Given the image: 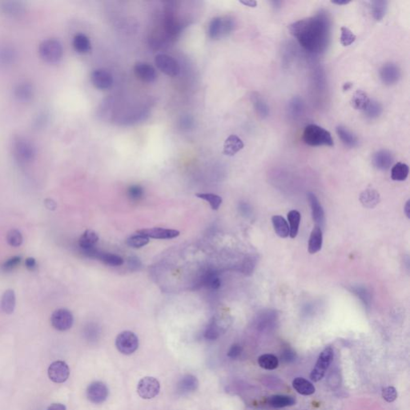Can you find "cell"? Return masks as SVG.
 Returning <instances> with one entry per match:
<instances>
[{
	"mask_svg": "<svg viewBox=\"0 0 410 410\" xmlns=\"http://www.w3.org/2000/svg\"><path fill=\"white\" fill-rule=\"evenodd\" d=\"M288 28L300 46L309 52H324L329 44L331 21L328 13L324 10L313 16L295 22Z\"/></svg>",
	"mask_w": 410,
	"mask_h": 410,
	"instance_id": "obj_1",
	"label": "cell"
},
{
	"mask_svg": "<svg viewBox=\"0 0 410 410\" xmlns=\"http://www.w3.org/2000/svg\"><path fill=\"white\" fill-rule=\"evenodd\" d=\"M13 157L19 164L32 163L37 154L36 144L25 135H16L11 140Z\"/></svg>",
	"mask_w": 410,
	"mask_h": 410,
	"instance_id": "obj_2",
	"label": "cell"
},
{
	"mask_svg": "<svg viewBox=\"0 0 410 410\" xmlns=\"http://www.w3.org/2000/svg\"><path fill=\"white\" fill-rule=\"evenodd\" d=\"M302 139L309 146L332 147L334 145L331 133L319 125H307L303 131Z\"/></svg>",
	"mask_w": 410,
	"mask_h": 410,
	"instance_id": "obj_3",
	"label": "cell"
},
{
	"mask_svg": "<svg viewBox=\"0 0 410 410\" xmlns=\"http://www.w3.org/2000/svg\"><path fill=\"white\" fill-rule=\"evenodd\" d=\"M39 54L45 62L48 64H55L62 59L64 55L63 45L56 39H47L40 44Z\"/></svg>",
	"mask_w": 410,
	"mask_h": 410,
	"instance_id": "obj_4",
	"label": "cell"
},
{
	"mask_svg": "<svg viewBox=\"0 0 410 410\" xmlns=\"http://www.w3.org/2000/svg\"><path fill=\"white\" fill-rule=\"evenodd\" d=\"M334 353L331 347H328L320 354L317 363L311 372L310 378L314 382H317L323 378L326 371L333 360Z\"/></svg>",
	"mask_w": 410,
	"mask_h": 410,
	"instance_id": "obj_5",
	"label": "cell"
},
{
	"mask_svg": "<svg viewBox=\"0 0 410 410\" xmlns=\"http://www.w3.org/2000/svg\"><path fill=\"white\" fill-rule=\"evenodd\" d=\"M116 346L120 353L130 355L139 348V338L131 331H123L117 336Z\"/></svg>",
	"mask_w": 410,
	"mask_h": 410,
	"instance_id": "obj_6",
	"label": "cell"
},
{
	"mask_svg": "<svg viewBox=\"0 0 410 410\" xmlns=\"http://www.w3.org/2000/svg\"><path fill=\"white\" fill-rule=\"evenodd\" d=\"M28 6L18 0H4L0 2V14L6 18L18 19L26 15Z\"/></svg>",
	"mask_w": 410,
	"mask_h": 410,
	"instance_id": "obj_7",
	"label": "cell"
},
{
	"mask_svg": "<svg viewBox=\"0 0 410 410\" xmlns=\"http://www.w3.org/2000/svg\"><path fill=\"white\" fill-rule=\"evenodd\" d=\"M160 391L161 384L153 376H145L138 383L137 393L143 399H153L158 395Z\"/></svg>",
	"mask_w": 410,
	"mask_h": 410,
	"instance_id": "obj_8",
	"label": "cell"
},
{
	"mask_svg": "<svg viewBox=\"0 0 410 410\" xmlns=\"http://www.w3.org/2000/svg\"><path fill=\"white\" fill-rule=\"evenodd\" d=\"M51 322L55 329L64 332L72 328L74 323V317L68 309H59L52 313Z\"/></svg>",
	"mask_w": 410,
	"mask_h": 410,
	"instance_id": "obj_9",
	"label": "cell"
},
{
	"mask_svg": "<svg viewBox=\"0 0 410 410\" xmlns=\"http://www.w3.org/2000/svg\"><path fill=\"white\" fill-rule=\"evenodd\" d=\"M155 63L159 70L168 77H176L180 74V65L176 59L170 55L159 54L155 58Z\"/></svg>",
	"mask_w": 410,
	"mask_h": 410,
	"instance_id": "obj_10",
	"label": "cell"
},
{
	"mask_svg": "<svg viewBox=\"0 0 410 410\" xmlns=\"http://www.w3.org/2000/svg\"><path fill=\"white\" fill-rule=\"evenodd\" d=\"M108 388L101 381H95L88 385L87 389V399L94 404H101L108 397Z\"/></svg>",
	"mask_w": 410,
	"mask_h": 410,
	"instance_id": "obj_11",
	"label": "cell"
},
{
	"mask_svg": "<svg viewBox=\"0 0 410 410\" xmlns=\"http://www.w3.org/2000/svg\"><path fill=\"white\" fill-rule=\"evenodd\" d=\"M82 253L88 257L97 259L109 266H121L123 264V258L118 255L110 253V252H103L96 249L95 247H92L91 249L84 250L82 251Z\"/></svg>",
	"mask_w": 410,
	"mask_h": 410,
	"instance_id": "obj_12",
	"label": "cell"
},
{
	"mask_svg": "<svg viewBox=\"0 0 410 410\" xmlns=\"http://www.w3.org/2000/svg\"><path fill=\"white\" fill-rule=\"evenodd\" d=\"M47 373L51 381L60 384L68 380L70 375V369L65 362L57 361L49 366Z\"/></svg>",
	"mask_w": 410,
	"mask_h": 410,
	"instance_id": "obj_13",
	"label": "cell"
},
{
	"mask_svg": "<svg viewBox=\"0 0 410 410\" xmlns=\"http://www.w3.org/2000/svg\"><path fill=\"white\" fill-rule=\"evenodd\" d=\"M13 95L15 100L21 103H28L35 96V87L32 82L20 81L13 89Z\"/></svg>",
	"mask_w": 410,
	"mask_h": 410,
	"instance_id": "obj_14",
	"label": "cell"
},
{
	"mask_svg": "<svg viewBox=\"0 0 410 410\" xmlns=\"http://www.w3.org/2000/svg\"><path fill=\"white\" fill-rule=\"evenodd\" d=\"M18 59L17 49L8 42H0V66L9 67L15 64Z\"/></svg>",
	"mask_w": 410,
	"mask_h": 410,
	"instance_id": "obj_15",
	"label": "cell"
},
{
	"mask_svg": "<svg viewBox=\"0 0 410 410\" xmlns=\"http://www.w3.org/2000/svg\"><path fill=\"white\" fill-rule=\"evenodd\" d=\"M137 234L143 235L144 237L152 239L169 240L173 239L180 236L179 231L174 229L153 228V229H141L137 231Z\"/></svg>",
	"mask_w": 410,
	"mask_h": 410,
	"instance_id": "obj_16",
	"label": "cell"
},
{
	"mask_svg": "<svg viewBox=\"0 0 410 410\" xmlns=\"http://www.w3.org/2000/svg\"><path fill=\"white\" fill-rule=\"evenodd\" d=\"M91 80L94 86L100 90L110 88L113 84L112 75L104 68H99L93 71L91 73Z\"/></svg>",
	"mask_w": 410,
	"mask_h": 410,
	"instance_id": "obj_17",
	"label": "cell"
},
{
	"mask_svg": "<svg viewBox=\"0 0 410 410\" xmlns=\"http://www.w3.org/2000/svg\"><path fill=\"white\" fill-rule=\"evenodd\" d=\"M308 199H309V203H310L313 221L316 223L317 226L322 229L325 226V223H326V216H325V211H324L323 207H322V205L320 204V201H318L314 193H308Z\"/></svg>",
	"mask_w": 410,
	"mask_h": 410,
	"instance_id": "obj_18",
	"label": "cell"
},
{
	"mask_svg": "<svg viewBox=\"0 0 410 410\" xmlns=\"http://www.w3.org/2000/svg\"><path fill=\"white\" fill-rule=\"evenodd\" d=\"M380 77L385 84L393 85L401 78V71L396 64H386L380 70Z\"/></svg>",
	"mask_w": 410,
	"mask_h": 410,
	"instance_id": "obj_19",
	"label": "cell"
},
{
	"mask_svg": "<svg viewBox=\"0 0 410 410\" xmlns=\"http://www.w3.org/2000/svg\"><path fill=\"white\" fill-rule=\"evenodd\" d=\"M135 76L142 81L153 82L157 78V72L153 66L146 63H137L134 67Z\"/></svg>",
	"mask_w": 410,
	"mask_h": 410,
	"instance_id": "obj_20",
	"label": "cell"
},
{
	"mask_svg": "<svg viewBox=\"0 0 410 410\" xmlns=\"http://www.w3.org/2000/svg\"><path fill=\"white\" fill-rule=\"evenodd\" d=\"M372 164L379 170H387L391 167L393 156L389 150L381 149L376 152L372 157Z\"/></svg>",
	"mask_w": 410,
	"mask_h": 410,
	"instance_id": "obj_21",
	"label": "cell"
},
{
	"mask_svg": "<svg viewBox=\"0 0 410 410\" xmlns=\"http://www.w3.org/2000/svg\"><path fill=\"white\" fill-rule=\"evenodd\" d=\"M244 147L245 144L241 138L236 135H231L224 141L223 153L229 157H233L242 150Z\"/></svg>",
	"mask_w": 410,
	"mask_h": 410,
	"instance_id": "obj_22",
	"label": "cell"
},
{
	"mask_svg": "<svg viewBox=\"0 0 410 410\" xmlns=\"http://www.w3.org/2000/svg\"><path fill=\"white\" fill-rule=\"evenodd\" d=\"M199 386V381L196 376L187 374L183 376L178 383V391L182 394H188L196 391Z\"/></svg>",
	"mask_w": 410,
	"mask_h": 410,
	"instance_id": "obj_23",
	"label": "cell"
},
{
	"mask_svg": "<svg viewBox=\"0 0 410 410\" xmlns=\"http://www.w3.org/2000/svg\"><path fill=\"white\" fill-rule=\"evenodd\" d=\"M360 201L364 207L367 208H373L380 203V194L374 189H366L361 193Z\"/></svg>",
	"mask_w": 410,
	"mask_h": 410,
	"instance_id": "obj_24",
	"label": "cell"
},
{
	"mask_svg": "<svg viewBox=\"0 0 410 410\" xmlns=\"http://www.w3.org/2000/svg\"><path fill=\"white\" fill-rule=\"evenodd\" d=\"M323 245V234L322 229L316 225L311 233L309 241V252L310 254H315L322 249Z\"/></svg>",
	"mask_w": 410,
	"mask_h": 410,
	"instance_id": "obj_25",
	"label": "cell"
},
{
	"mask_svg": "<svg viewBox=\"0 0 410 410\" xmlns=\"http://www.w3.org/2000/svg\"><path fill=\"white\" fill-rule=\"evenodd\" d=\"M251 101H252V105H253L254 109L256 111V113L259 115V117L262 119L266 118L269 117V108L268 104H267L264 98L257 93V92H252L251 94Z\"/></svg>",
	"mask_w": 410,
	"mask_h": 410,
	"instance_id": "obj_26",
	"label": "cell"
},
{
	"mask_svg": "<svg viewBox=\"0 0 410 410\" xmlns=\"http://www.w3.org/2000/svg\"><path fill=\"white\" fill-rule=\"evenodd\" d=\"M336 133L338 135L340 140L345 146L349 148H355L358 145V139L354 134L352 133L349 129L344 126H337L336 129Z\"/></svg>",
	"mask_w": 410,
	"mask_h": 410,
	"instance_id": "obj_27",
	"label": "cell"
},
{
	"mask_svg": "<svg viewBox=\"0 0 410 410\" xmlns=\"http://www.w3.org/2000/svg\"><path fill=\"white\" fill-rule=\"evenodd\" d=\"M98 241H99V237H98L97 233H95V231L88 229L82 233L81 238L79 240V246L82 251L91 249L92 247H95Z\"/></svg>",
	"mask_w": 410,
	"mask_h": 410,
	"instance_id": "obj_28",
	"label": "cell"
},
{
	"mask_svg": "<svg viewBox=\"0 0 410 410\" xmlns=\"http://www.w3.org/2000/svg\"><path fill=\"white\" fill-rule=\"evenodd\" d=\"M292 386H293L294 389L301 395H312L316 391L314 385L310 381H308L306 379L302 378V377H296L292 381Z\"/></svg>",
	"mask_w": 410,
	"mask_h": 410,
	"instance_id": "obj_29",
	"label": "cell"
},
{
	"mask_svg": "<svg viewBox=\"0 0 410 410\" xmlns=\"http://www.w3.org/2000/svg\"><path fill=\"white\" fill-rule=\"evenodd\" d=\"M369 97L366 92L362 90H358L353 94L350 100V104L356 110L365 111L370 102Z\"/></svg>",
	"mask_w": 410,
	"mask_h": 410,
	"instance_id": "obj_30",
	"label": "cell"
},
{
	"mask_svg": "<svg viewBox=\"0 0 410 410\" xmlns=\"http://www.w3.org/2000/svg\"><path fill=\"white\" fill-rule=\"evenodd\" d=\"M72 45L75 50L81 54H85L91 51V41L86 35L82 33H79L74 36Z\"/></svg>",
	"mask_w": 410,
	"mask_h": 410,
	"instance_id": "obj_31",
	"label": "cell"
},
{
	"mask_svg": "<svg viewBox=\"0 0 410 410\" xmlns=\"http://www.w3.org/2000/svg\"><path fill=\"white\" fill-rule=\"evenodd\" d=\"M273 229L276 234L281 238H286L289 236V227L286 219L282 216H273L272 217Z\"/></svg>",
	"mask_w": 410,
	"mask_h": 410,
	"instance_id": "obj_32",
	"label": "cell"
},
{
	"mask_svg": "<svg viewBox=\"0 0 410 410\" xmlns=\"http://www.w3.org/2000/svg\"><path fill=\"white\" fill-rule=\"evenodd\" d=\"M16 296L12 289H7L3 293L1 300V307L6 314H11L15 310Z\"/></svg>",
	"mask_w": 410,
	"mask_h": 410,
	"instance_id": "obj_33",
	"label": "cell"
},
{
	"mask_svg": "<svg viewBox=\"0 0 410 410\" xmlns=\"http://www.w3.org/2000/svg\"><path fill=\"white\" fill-rule=\"evenodd\" d=\"M208 36L211 40H218L224 36L223 18L216 17L211 19L208 26Z\"/></svg>",
	"mask_w": 410,
	"mask_h": 410,
	"instance_id": "obj_34",
	"label": "cell"
},
{
	"mask_svg": "<svg viewBox=\"0 0 410 410\" xmlns=\"http://www.w3.org/2000/svg\"><path fill=\"white\" fill-rule=\"evenodd\" d=\"M269 404L276 409L285 408L296 404V400L286 395H273L269 399Z\"/></svg>",
	"mask_w": 410,
	"mask_h": 410,
	"instance_id": "obj_35",
	"label": "cell"
},
{
	"mask_svg": "<svg viewBox=\"0 0 410 410\" xmlns=\"http://www.w3.org/2000/svg\"><path fill=\"white\" fill-rule=\"evenodd\" d=\"M201 285L212 289H218L221 286V282L216 272L209 270L207 271L201 277Z\"/></svg>",
	"mask_w": 410,
	"mask_h": 410,
	"instance_id": "obj_36",
	"label": "cell"
},
{
	"mask_svg": "<svg viewBox=\"0 0 410 410\" xmlns=\"http://www.w3.org/2000/svg\"><path fill=\"white\" fill-rule=\"evenodd\" d=\"M388 8V2L385 0H375L371 2L372 17L376 21H381L385 17Z\"/></svg>",
	"mask_w": 410,
	"mask_h": 410,
	"instance_id": "obj_37",
	"label": "cell"
},
{
	"mask_svg": "<svg viewBox=\"0 0 410 410\" xmlns=\"http://www.w3.org/2000/svg\"><path fill=\"white\" fill-rule=\"evenodd\" d=\"M409 173H410V167L408 165L402 162H398L392 167V180H395V181H404L408 177Z\"/></svg>",
	"mask_w": 410,
	"mask_h": 410,
	"instance_id": "obj_38",
	"label": "cell"
},
{
	"mask_svg": "<svg viewBox=\"0 0 410 410\" xmlns=\"http://www.w3.org/2000/svg\"><path fill=\"white\" fill-rule=\"evenodd\" d=\"M300 213L296 210H292L287 213V220L290 224L289 236L291 238H296L298 234L299 226L300 223Z\"/></svg>",
	"mask_w": 410,
	"mask_h": 410,
	"instance_id": "obj_39",
	"label": "cell"
},
{
	"mask_svg": "<svg viewBox=\"0 0 410 410\" xmlns=\"http://www.w3.org/2000/svg\"><path fill=\"white\" fill-rule=\"evenodd\" d=\"M305 111V104L302 99L299 96H295L288 103V113L291 117L296 119L300 117Z\"/></svg>",
	"mask_w": 410,
	"mask_h": 410,
	"instance_id": "obj_40",
	"label": "cell"
},
{
	"mask_svg": "<svg viewBox=\"0 0 410 410\" xmlns=\"http://www.w3.org/2000/svg\"><path fill=\"white\" fill-rule=\"evenodd\" d=\"M258 364L261 368L267 370H273L279 366V361L273 354H264L258 358Z\"/></svg>",
	"mask_w": 410,
	"mask_h": 410,
	"instance_id": "obj_41",
	"label": "cell"
},
{
	"mask_svg": "<svg viewBox=\"0 0 410 410\" xmlns=\"http://www.w3.org/2000/svg\"><path fill=\"white\" fill-rule=\"evenodd\" d=\"M222 328L218 323L217 320L213 318L208 324L207 328L205 330V337L207 340H214L220 336Z\"/></svg>",
	"mask_w": 410,
	"mask_h": 410,
	"instance_id": "obj_42",
	"label": "cell"
},
{
	"mask_svg": "<svg viewBox=\"0 0 410 410\" xmlns=\"http://www.w3.org/2000/svg\"><path fill=\"white\" fill-rule=\"evenodd\" d=\"M382 111L383 108L381 103H379L376 100H370L369 104L364 112H365L366 118L374 120L381 116Z\"/></svg>",
	"mask_w": 410,
	"mask_h": 410,
	"instance_id": "obj_43",
	"label": "cell"
},
{
	"mask_svg": "<svg viewBox=\"0 0 410 410\" xmlns=\"http://www.w3.org/2000/svg\"><path fill=\"white\" fill-rule=\"evenodd\" d=\"M196 197L207 201V203H209L212 210L215 211L219 209L223 202L222 198L220 196L213 193H197Z\"/></svg>",
	"mask_w": 410,
	"mask_h": 410,
	"instance_id": "obj_44",
	"label": "cell"
},
{
	"mask_svg": "<svg viewBox=\"0 0 410 410\" xmlns=\"http://www.w3.org/2000/svg\"><path fill=\"white\" fill-rule=\"evenodd\" d=\"M149 238L143 235L137 234L131 236L127 240V245L133 248H140L149 243Z\"/></svg>",
	"mask_w": 410,
	"mask_h": 410,
	"instance_id": "obj_45",
	"label": "cell"
},
{
	"mask_svg": "<svg viewBox=\"0 0 410 410\" xmlns=\"http://www.w3.org/2000/svg\"><path fill=\"white\" fill-rule=\"evenodd\" d=\"M6 241L12 247H19L23 244L24 237L17 229H11L6 234Z\"/></svg>",
	"mask_w": 410,
	"mask_h": 410,
	"instance_id": "obj_46",
	"label": "cell"
},
{
	"mask_svg": "<svg viewBox=\"0 0 410 410\" xmlns=\"http://www.w3.org/2000/svg\"><path fill=\"white\" fill-rule=\"evenodd\" d=\"M340 33H341L340 38V43L345 47L351 45L357 39V36L353 34L351 30L346 27H342L340 28Z\"/></svg>",
	"mask_w": 410,
	"mask_h": 410,
	"instance_id": "obj_47",
	"label": "cell"
},
{
	"mask_svg": "<svg viewBox=\"0 0 410 410\" xmlns=\"http://www.w3.org/2000/svg\"><path fill=\"white\" fill-rule=\"evenodd\" d=\"M276 319H277V315H276L275 312L269 311V312L262 313L260 315L259 325H260V327L266 328V327H269V326L275 322Z\"/></svg>",
	"mask_w": 410,
	"mask_h": 410,
	"instance_id": "obj_48",
	"label": "cell"
},
{
	"mask_svg": "<svg viewBox=\"0 0 410 410\" xmlns=\"http://www.w3.org/2000/svg\"><path fill=\"white\" fill-rule=\"evenodd\" d=\"M144 189L140 185H131L127 189V196L131 201H140L144 197Z\"/></svg>",
	"mask_w": 410,
	"mask_h": 410,
	"instance_id": "obj_49",
	"label": "cell"
},
{
	"mask_svg": "<svg viewBox=\"0 0 410 410\" xmlns=\"http://www.w3.org/2000/svg\"><path fill=\"white\" fill-rule=\"evenodd\" d=\"M22 257L19 256H12L8 260H6L2 264V269L4 272H11L16 269L19 264L21 263Z\"/></svg>",
	"mask_w": 410,
	"mask_h": 410,
	"instance_id": "obj_50",
	"label": "cell"
},
{
	"mask_svg": "<svg viewBox=\"0 0 410 410\" xmlns=\"http://www.w3.org/2000/svg\"><path fill=\"white\" fill-rule=\"evenodd\" d=\"M255 265H256V259L255 258L252 257V256L246 258L243 264H242V266H241V272L246 275H251L253 273Z\"/></svg>",
	"mask_w": 410,
	"mask_h": 410,
	"instance_id": "obj_51",
	"label": "cell"
},
{
	"mask_svg": "<svg viewBox=\"0 0 410 410\" xmlns=\"http://www.w3.org/2000/svg\"><path fill=\"white\" fill-rule=\"evenodd\" d=\"M352 291L362 300V302L365 304L366 306H369L371 296H370V294L369 293L368 291L366 288L362 287H353Z\"/></svg>",
	"mask_w": 410,
	"mask_h": 410,
	"instance_id": "obj_52",
	"label": "cell"
},
{
	"mask_svg": "<svg viewBox=\"0 0 410 410\" xmlns=\"http://www.w3.org/2000/svg\"><path fill=\"white\" fill-rule=\"evenodd\" d=\"M382 397L387 402H394L397 398H398V392L396 390L395 388L393 386L386 387L383 389Z\"/></svg>",
	"mask_w": 410,
	"mask_h": 410,
	"instance_id": "obj_53",
	"label": "cell"
},
{
	"mask_svg": "<svg viewBox=\"0 0 410 410\" xmlns=\"http://www.w3.org/2000/svg\"><path fill=\"white\" fill-rule=\"evenodd\" d=\"M241 353H242V347L240 345L235 344V345H232V347L229 349V352H228V357L232 358V359H236L241 355Z\"/></svg>",
	"mask_w": 410,
	"mask_h": 410,
	"instance_id": "obj_54",
	"label": "cell"
},
{
	"mask_svg": "<svg viewBox=\"0 0 410 410\" xmlns=\"http://www.w3.org/2000/svg\"><path fill=\"white\" fill-rule=\"evenodd\" d=\"M282 358L284 362L289 363L293 362L296 359V353L292 351V349H287L282 353Z\"/></svg>",
	"mask_w": 410,
	"mask_h": 410,
	"instance_id": "obj_55",
	"label": "cell"
},
{
	"mask_svg": "<svg viewBox=\"0 0 410 410\" xmlns=\"http://www.w3.org/2000/svg\"><path fill=\"white\" fill-rule=\"evenodd\" d=\"M140 265H141V263H140V260L137 257L132 256V257L129 258L128 266L132 270H136L139 267H140Z\"/></svg>",
	"mask_w": 410,
	"mask_h": 410,
	"instance_id": "obj_56",
	"label": "cell"
},
{
	"mask_svg": "<svg viewBox=\"0 0 410 410\" xmlns=\"http://www.w3.org/2000/svg\"><path fill=\"white\" fill-rule=\"evenodd\" d=\"M25 265L27 269L31 271H34L37 267V263H36V260H35L34 258L28 257L26 259Z\"/></svg>",
	"mask_w": 410,
	"mask_h": 410,
	"instance_id": "obj_57",
	"label": "cell"
},
{
	"mask_svg": "<svg viewBox=\"0 0 410 410\" xmlns=\"http://www.w3.org/2000/svg\"><path fill=\"white\" fill-rule=\"evenodd\" d=\"M47 410H66V406L59 403H54L49 406Z\"/></svg>",
	"mask_w": 410,
	"mask_h": 410,
	"instance_id": "obj_58",
	"label": "cell"
},
{
	"mask_svg": "<svg viewBox=\"0 0 410 410\" xmlns=\"http://www.w3.org/2000/svg\"><path fill=\"white\" fill-rule=\"evenodd\" d=\"M45 205H46V207L50 210H55V208H56V206H57L55 201L51 199L46 200V201H45Z\"/></svg>",
	"mask_w": 410,
	"mask_h": 410,
	"instance_id": "obj_59",
	"label": "cell"
},
{
	"mask_svg": "<svg viewBox=\"0 0 410 410\" xmlns=\"http://www.w3.org/2000/svg\"><path fill=\"white\" fill-rule=\"evenodd\" d=\"M240 2L242 4L246 5V6H250V7H256L257 6V2L254 1V0H244V1L241 0Z\"/></svg>",
	"mask_w": 410,
	"mask_h": 410,
	"instance_id": "obj_60",
	"label": "cell"
},
{
	"mask_svg": "<svg viewBox=\"0 0 410 410\" xmlns=\"http://www.w3.org/2000/svg\"><path fill=\"white\" fill-rule=\"evenodd\" d=\"M404 211L406 216L410 218V200L406 202V205H405Z\"/></svg>",
	"mask_w": 410,
	"mask_h": 410,
	"instance_id": "obj_61",
	"label": "cell"
},
{
	"mask_svg": "<svg viewBox=\"0 0 410 410\" xmlns=\"http://www.w3.org/2000/svg\"><path fill=\"white\" fill-rule=\"evenodd\" d=\"M353 82H345V83H344V85H343V87H342L343 91H349V90H350V89H351V87H353Z\"/></svg>",
	"mask_w": 410,
	"mask_h": 410,
	"instance_id": "obj_62",
	"label": "cell"
},
{
	"mask_svg": "<svg viewBox=\"0 0 410 410\" xmlns=\"http://www.w3.org/2000/svg\"><path fill=\"white\" fill-rule=\"evenodd\" d=\"M332 3L337 5H346L350 2V1H346V0H336V1H332Z\"/></svg>",
	"mask_w": 410,
	"mask_h": 410,
	"instance_id": "obj_63",
	"label": "cell"
}]
</instances>
